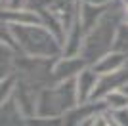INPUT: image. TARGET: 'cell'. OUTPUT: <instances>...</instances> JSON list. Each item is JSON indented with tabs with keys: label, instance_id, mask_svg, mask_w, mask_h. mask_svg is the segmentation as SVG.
Masks as SVG:
<instances>
[{
	"label": "cell",
	"instance_id": "3957f363",
	"mask_svg": "<svg viewBox=\"0 0 128 126\" xmlns=\"http://www.w3.org/2000/svg\"><path fill=\"white\" fill-rule=\"evenodd\" d=\"M124 63H126V59H124L122 54L113 52V54H105V56H102V58L94 63V67H92V69H94L100 76H103V74H111V73L120 71Z\"/></svg>",
	"mask_w": 128,
	"mask_h": 126
},
{
	"label": "cell",
	"instance_id": "30bf717a",
	"mask_svg": "<svg viewBox=\"0 0 128 126\" xmlns=\"http://www.w3.org/2000/svg\"><path fill=\"white\" fill-rule=\"evenodd\" d=\"M124 23L128 25V8H126V12H124Z\"/></svg>",
	"mask_w": 128,
	"mask_h": 126
},
{
	"label": "cell",
	"instance_id": "7c38bea8",
	"mask_svg": "<svg viewBox=\"0 0 128 126\" xmlns=\"http://www.w3.org/2000/svg\"><path fill=\"white\" fill-rule=\"evenodd\" d=\"M80 126H92V118H90V120H86V122H82Z\"/></svg>",
	"mask_w": 128,
	"mask_h": 126
},
{
	"label": "cell",
	"instance_id": "8992f818",
	"mask_svg": "<svg viewBox=\"0 0 128 126\" xmlns=\"http://www.w3.org/2000/svg\"><path fill=\"white\" fill-rule=\"evenodd\" d=\"M6 19L8 21H14V23H19V25H42V21L36 14H32V12H14V14H6Z\"/></svg>",
	"mask_w": 128,
	"mask_h": 126
},
{
	"label": "cell",
	"instance_id": "7a4b0ae2",
	"mask_svg": "<svg viewBox=\"0 0 128 126\" xmlns=\"http://www.w3.org/2000/svg\"><path fill=\"white\" fill-rule=\"evenodd\" d=\"M76 78V94H78V103H88L92 101V96L96 92V86L100 82V74L94 69H82Z\"/></svg>",
	"mask_w": 128,
	"mask_h": 126
},
{
	"label": "cell",
	"instance_id": "5b68a950",
	"mask_svg": "<svg viewBox=\"0 0 128 126\" xmlns=\"http://www.w3.org/2000/svg\"><path fill=\"white\" fill-rule=\"evenodd\" d=\"M102 101L105 103L107 111L124 109V107H128V94H124L122 90H113L111 94H107Z\"/></svg>",
	"mask_w": 128,
	"mask_h": 126
},
{
	"label": "cell",
	"instance_id": "ba28073f",
	"mask_svg": "<svg viewBox=\"0 0 128 126\" xmlns=\"http://www.w3.org/2000/svg\"><path fill=\"white\" fill-rule=\"evenodd\" d=\"M107 113H109V116H111L117 124L128 126V107H124V109H117V111H107Z\"/></svg>",
	"mask_w": 128,
	"mask_h": 126
},
{
	"label": "cell",
	"instance_id": "9c48e42d",
	"mask_svg": "<svg viewBox=\"0 0 128 126\" xmlns=\"http://www.w3.org/2000/svg\"><path fill=\"white\" fill-rule=\"evenodd\" d=\"M92 126H111V116L107 111H102L92 116Z\"/></svg>",
	"mask_w": 128,
	"mask_h": 126
},
{
	"label": "cell",
	"instance_id": "277c9868",
	"mask_svg": "<svg viewBox=\"0 0 128 126\" xmlns=\"http://www.w3.org/2000/svg\"><path fill=\"white\" fill-rule=\"evenodd\" d=\"M82 69H84L82 58H69V56H67L63 61L58 63V67L54 69V71H56V76H58L59 80H69V78H73L75 74H78Z\"/></svg>",
	"mask_w": 128,
	"mask_h": 126
},
{
	"label": "cell",
	"instance_id": "52a82bcc",
	"mask_svg": "<svg viewBox=\"0 0 128 126\" xmlns=\"http://www.w3.org/2000/svg\"><path fill=\"white\" fill-rule=\"evenodd\" d=\"M27 126H65L63 116H31L27 118Z\"/></svg>",
	"mask_w": 128,
	"mask_h": 126
},
{
	"label": "cell",
	"instance_id": "8fae6325",
	"mask_svg": "<svg viewBox=\"0 0 128 126\" xmlns=\"http://www.w3.org/2000/svg\"><path fill=\"white\" fill-rule=\"evenodd\" d=\"M120 90H122L124 94H128V82H126V84H124V86H122V88H120Z\"/></svg>",
	"mask_w": 128,
	"mask_h": 126
},
{
	"label": "cell",
	"instance_id": "6da1fadb",
	"mask_svg": "<svg viewBox=\"0 0 128 126\" xmlns=\"http://www.w3.org/2000/svg\"><path fill=\"white\" fill-rule=\"evenodd\" d=\"M16 36L19 38V42L29 54L56 56L59 52V44L54 40L52 32L40 29L38 25H19V31H16Z\"/></svg>",
	"mask_w": 128,
	"mask_h": 126
}]
</instances>
